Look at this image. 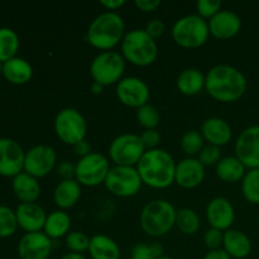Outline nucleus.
Here are the masks:
<instances>
[{
	"instance_id": "1a4fd4ad",
	"label": "nucleus",
	"mask_w": 259,
	"mask_h": 259,
	"mask_svg": "<svg viewBox=\"0 0 259 259\" xmlns=\"http://www.w3.org/2000/svg\"><path fill=\"white\" fill-rule=\"evenodd\" d=\"M144 152L141 137L131 133L118 136L109 147V156L115 166H137Z\"/></svg>"
},
{
	"instance_id": "423d86ee",
	"label": "nucleus",
	"mask_w": 259,
	"mask_h": 259,
	"mask_svg": "<svg viewBox=\"0 0 259 259\" xmlns=\"http://www.w3.org/2000/svg\"><path fill=\"white\" fill-rule=\"evenodd\" d=\"M209 24L199 14L181 17L172 27V37L184 48L201 47L209 38Z\"/></svg>"
},
{
	"instance_id": "f03ea898",
	"label": "nucleus",
	"mask_w": 259,
	"mask_h": 259,
	"mask_svg": "<svg viewBox=\"0 0 259 259\" xmlns=\"http://www.w3.org/2000/svg\"><path fill=\"white\" fill-rule=\"evenodd\" d=\"M136 168L142 182L152 189H166L175 182L176 163L174 157L164 149L146 151Z\"/></svg>"
},
{
	"instance_id": "dca6fc26",
	"label": "nucleus",
	"mask_w": 259,
	"mask_h": 259,
	"mask_svg": "<svg viewBox=\"0 0 259 259\" xmlns=\"http://www.w3.org/2000/svg\"><path fill=\"white\" fill-rule=\"evenodd\" d=\"M52 252V239L43 232L27 233L18 244L20 259H48Z\"/></svg>"
},
{
	"instance_id": "4468645a",
	"label": "nucleus",
	"mask_w": 259,
	"mask_h": 259,
	"mask_svg": "<svg viewBox=\"0 0 259 259\" xmlns=\"http://www.w3.org/2000/svg\"><path fill=\"white\" fill-rule=\"evenodd\" d=\"M235 156L245 168H259V125L248 126L235 142Z\"/></svg>"
},
{
	"instance_id": "72a5a7b5",
	"label": "nucleus",
	"mask_w": 259,
	"mask_h": 259,
	"mask_svg": "<svg viewBox=\"0 0 259 259\" xmlns=\"http://www.w3.org/2000/svg\"><path fill=\"white\" fill-rule=\"evenodd\" d=\"M137 120L144 129H156L161 120V115L156 106L146 104L137 109Z\"/></svg>"
},
{
	"instance_id": "79ce46f5",
	"label": "nucleus",
	"mask_w": 259,
	"mask_h": 259,
	"mask_svg": "<svg viewBox=\"0 0 259 259\" xmlns=\"http://www.w3.org/2000/svg\"><path fill=\"white\" fill-rule=\"evenodd\" d=\"M146 32L148 33L152 38H154V39H156V38L161 37V35L163 34L164 23L162 22L161 19H157V18H154V19L149 20V22L147 23Z\"/></svg>"
},
{
	"instance_id": "8fccbe9b",
	"label": "nucleus",
	"mask_w": 259,
	"mask_h": 259,
	"mask_svg": "<svg viewBox=\"0 0 259 259\" xmlns=\"http://www.w3.org/2000/svg\"><path fill=\"white\" fill-rule=\"evenodd\" d=\"M103 90H104V86L100 85V83L93 82V85H91V91H93L94 94H96V95L103 93Z\"/></svg>"
},
{
	"instance_id": "603ef678",
	"label": "nucleus",
	"mask_w": 259,
	"mask_h": 259,
	"mask_svg": "<svg viewBox=\"0 0 259 259\" xmlns=\"http://www.w3.org/2000/svg\"><path fill=\"white\" fill-rule=\"evenodd\" d=\"M3 73V62H0V75Z\"/></svg>"
},
{
	"instance_id": "c03bdc74",
	"label": "nucleus",
	"mask_w": 259,
	"mask_h": 259,
	"mask_svg": "<svg viewBox=\"0 0 259 259\" xmlns=\"http://www.w3.org/2000/svg\"><path fill=\"white\" fill-rule=\"evenodd\" d=\"M134 4H136V7L138 8L139 10H142V12L149 13L156 10L157 8L161 5V2H159V0H136Z\"/></svg>"
},
{
	"instance_id": "bb28decb",
	"label": "nucleus",
	"mask_w": 259,
	"mask_h": 259,
	"mask_svg": "<svg viewBox=\"0 0 259 259\" xmlns=\"http://www.w3.org/2000/svg\"><path fill=\"white\" fill-rule=\"evenodd\" d=\"M245 166L237 156L223 157L217 164V175L222 181L234 184L245 176Z\"/></svg>"
},
{
	"instance_id": "3c124183",
	"label": "nucleus",
	"mask_w": 259,
	"mask_h": 259,
	"mask_svg": "<svg viewBox=\"0 0 259 259\" xmlns=\"http://www.w3.org/2000/svg\"><path fill=\"white\" fill-rule=\"evenodd\" d=\"M158 259H174V258H171V257H167V255H162V257H159Z\"/></svg>"
},
{
	"instance_id": "e433bc0d",
	"label": "nucleus",
	"mask_w": 259,
	"mask_h": 259,
	"mask_svg": "<svg viewBox=\"0 0 259 259\" xmlns=\"http://www.w3.org/2000/svg\"><path fill=\"white\" fill-rule=\"evenodd\" d=\"M66 247L71 253L82 254L89 250L90 247V238L82 232H71L66 235Z\"/></svg>"
},
{
	"instance_id": "aec40b11",
	"label": "nucleus",
	"mask_w": 259,
	"mask_h": 259,
	"mask_svg": "<svg viewBox=\"0 0 259 259\" xmlns=\"http://www.w3.org/2000/svg\"><path fill=\"white\" fill-rule=\"evenodd\" d=\"M18 227L27 233H37L45 228L46 214L45 209L37 202H22L15 210Z\"/></svg>"
},
{
	"instance_id": "7c9ffc66",
	"label": "nucleus",
	"mask_w": 259,
	"mask_h": 259,
	"mask_svg": "<svg viewBox=\"0 0 259 259\" xmlns=\"http://www.w3.org/2000/svg\"><path fill=\"white\" fill-rule=\"evenodd\" d=\"M175 225L182 234L192 235L200 229V218L195 210L189 209V207H182L176 211Z\"/></svg>"
},
{
	"instance_id": "39448f33",
	"label": "nucleus",
	"mask_w": 259,
	"mask_h": 259,
	"mask_svg": "<svg viewBox=\"0 0 259 259\" xmlns=\"http://www.w3.org/2000/svg\"><path fill=\"white\" fill-rule=\"evenodd\" d=\"M121 53L125 60L136 66H149L158 56V47L146 29H132L121 40Z\"/></svg>"
},
{
	"instance_id": "c9c22d12",
	"label": "nucleus",
	"mask_w": 259,
	"mask_h": 259,
	"mask_svg": "<svg viewBox=\"0 0 259 259\" xmlns=\"http://www.w3.org/2000/svg\"><path fill=\"white\" fill-rule=\"evenodd\" d=\"M18 228L15 211L10 207L0 205V238H8L15 233Z\"/></svg>"
},
{
	"instance_id": "ea45409f",
	"label": "nucleus",
	"mask_w": 259,
	"mask_h": 259,
	"mask_svg": "<svg viewBox=\"0 0 259 259\" xmlns=\"http://www.w3.org/2000/svg\"><path fill=\"white\" fill-rule=\"evenodd\" d=\"M223 239H224V233L222 230L214 229V228H210L204 235L205 245L210 250L220 249V247L223 245Z\"/></svg>"
},
{
	"instance_id": "2eb2a0df",
	"label": "nucleus",
	"mask_w": 259,
	"mask_h": 259,
	"mask_svg": "<svg viewBox=\"0 0 259 259\" xmlns=\"http://www.w3.org/2000/svg\"><path fill=\"white\" fill-rule=\"evenodd\" d=\"M25 152L17 141L0 138V175L13 177L22 174L24 168Z\"/></svg>"
},
{
	"instance_id": "9d476101",
	"label": "nucleus",
	"mask_w": 259,
	"mask_h": 259,
	"mask_svg": "<svg viewBox=\"0 0 259 259\" xmlns=\"http://www.w3.org/2000/svg\"><path fill=\"white\" fill-rule=\"evenodd\" d=\"M104 184L115 196L131 197L138 194L143 182L136 167L114 166L109 169Z\"/></svg>"
},
{
	"instance_id": "a18cd8bd",
	"label": "nucleus",
	"mask_w": 259,
	"mask_h": 259,
	"mask_svg": "<svg viewBox=\"0 0 259 259\" xmlns=\"http://www.w3.org/2000/svg\"><path fill=\"white\" fill-rule=\"evenodd\" d=\"M73 148H75V153L77 154V156H80V158L86 157L88 154L91 153V146L86 139L85 141L80 142V143H77L76 146H73Z\"/></svg>"
},
{
	"instance_id": "c85d7f7f",
	"label": "nucleus",
	"mask_w": 259,
	"mask_h": 259,
	"mask_svg": "<svg viewBox=\"0 0 259 259\" xmlns=\"http://www.w3.org/2000/svg\"><path fill=\"white\" fill-rule=\"evenodd\" d=\"M71 228V218L63 210H56L47 215L46 219L43 233L51 239H57V238L65 237L68 234Z\"/></svg>"
},
{
	"instance_id": "f704fd0d",
	"label": "nucleus",
	"mask_w": 259,
	"mask_h": 259,
	"mask_svg": "<svg viewBox=\"0 0 259 259\" xmlns=\"http://www.w3.org/2000/svg\"><path fill=\"white\" fill-rule=\"evenodd\" d=\"M164 253V248L161 243L153 242L151 244L139 243L132 249V259H158Z\"/></svg>"
},
{
	"instance_id": "f3484780",
	"label": "nucleus",
	"mask_w": 259,
	"mask_h": 259,
	"mask_svg": "<svg viewBox=\"0 0 259 259\" xmlns=\"http://www.w3.org/2000/svg\"><path fill=\"white\" fill-rule=\"evenodd\" d=\"M209 32L219 39H229L235 37L242 29V19L237 13L229 9H222L219 13L210 18Z\"/></svg>"
},
{
	"instance_id": "5701e85b",
	"label": "nucleus",
	"mask_w": 259,
	"mask_h": 259,
	"mask_svg": "<svg viewBox=\"0 0 259 259\" xmlns=\"http://www.w3.org/2000/svg\"><path fill=\"white\" fill-rule=\"evenodd\" d=\"M81 197V185L75 179L62 180L53 191L55 204L65 211L66 209L73 207Z\"/></svg>"
},
{
	"instance_id": "6ab92c4d",
	"label": "nucleus",
	"mask_w": 259,
	"mask_h": 259,
	"mask_svg": "<svg viewBox=\"0 0 259 259\" xmlns=\"http://www.w3.org/2000/svg\"><path fill=\"white\" fill-rule=\"evenodd\" d=\"M205 177V166L195 157H187L176 164L175 182L182 189L197 187Z\"/></svg>"
},
{
	"instance_id": "473e14b6",
	"label": "nucleus",
	"mask_w": 259,
	"mask_h": 259,
	"mask_svg": "<svg viewBox=\"0 0 259 259\" xmlns=\"http://www.w3.org/2000/svg\"><path fill=\"white\" fill-rule=\"evenodd\" d=\"M204 137L200 132L190 131L185 133L181 138V148L187 156H199L201 149L204 148Z\"/></svg>"
},
{
	"instance_id": "37998d69",
	"label": "nucleus",
	"mask_w": 259,
	"mask_h": 259,
	"mask_svg": "<svg viewBox=\"0 0 259 259\" xmlns=\"http://www.w3.org/2000/svg\"><path fill=\"white\" fill-rule=\"evenodd\" d=\"M57 172L63 180L75 179L76 164H73L72 162H68V161L61 162L57 167Z\"/></svg>"
},
{
	"instance_id": "c756f323",
	"label": "nucleus",
	"mask_w": 259,
	"mask_h": 259,
	"mask_svg": "<svg viewBox=\"0 0 259 259\" xmlns=\"http://www.w3.org/2000/svg\"><path fill=\"white\" fill-rule=\"evenodd\" d=\"M19 50V37L12 28H0V62H7L17 57Z\"/></svg>"
},
{
	"instance_id": "2f4dec72",
	"label": "nucleus",
	"mask_w": 259,
	"mask_h": 259,
	"mask_svg": "<svg viewBox=\"0 0 259 259\" xmlns=\"http://www.w3.org/2000/svg\"><path fill=\"white\" fill-rule=\"evenodd\" d=\"M242 192L250 204H259V168L249 169L242 180Z\"/></svg>"
},
{
	"instance_id": "412c9836",
	"label": "nucleus",
	"mask_w": 259,
	"mask_h": 259,
	"mask_svg": "<svg viewBox=\"0 0 259 259\" xmlns=\"http://www.w3.org/2000/svg\"><path fill=\"white\" fill-rule=\"evenodd\" d=\"M201 134L209 144L223 147L232 139V128L224 119L211 116L202 123Z\"/></svg>"
},
{
	"instance_id": "4be33fe9",
	"label": "nucleus",
	"mask_w": 259,
	"mask_h": 259,
	"mask_svg": "<svg viewBox=\"0 0 259 259\" xmlns=\"http://www.w3.org/2000/svg\"><path fill=\"white\" fill-rule=\"evenodd\" d=\"M223 249L235 259H243L248 257L252 250V243L245 233L237 229H229L224 232L223 239Z\"/></svg>"
},
{
	"instance_id": "58836bf2",
	"label": "nucleus",
	"mask_w": 259,
	"mask_h": 259,
	"mask_svg": "<svg viewBox=\"0 0 259 259\" xmlns=\"http://www.w3.org/2000/svg\"><path fill=\"white\" fill-rule=\"evenodd\" d=\"M197 14L201 18H210L214 17L217 13L222 10V2L220 0H199L196 3Z\"/></svg>"
},
{
	"instance_id": "f8f14e48",
	"label": "nucleus",
	"mask_w": 259,
	"mask_h": 259,
	"mask_svg": "<svg viewBox=\"0 0 259 259\" xmlns=\"http://www.w3.org/2000/svg\"><path fill=\"white\" fill-rule=\"evenodd\" d=\"M57 154L52 147L47 144H38L25 152L23 171L35 179L45 177L55 168Z\"/></svg>"
},
{
	"instance_id": "a19ab883",
	"label": "nucleus",
	"mask_w": 259,
	"mask_h": 259,
	"mask_svg": "<svg viewBox=\"0 0 259 259\" xmlns=\"http://www.w3.org/2000/svg\"><path fill=\"white\" fill-rule=\"evenodd\" d=\"M139 137H141L142 142H143L146 151L156 149L158 144L161 143V134H159L157 129H144V132Z\"/></svg>"
},
{
	"instance_id": "a211bd4d",
	"label": "nucleus",
	"mask_w": 259,
	"mask_h": 259,
	"mask_svg": "<svg viewBox=\"0 0 259 259\" xmlns=\"http://www.w3.org/2000/svg\"><path fill=\"white\" fill-rule=\"evenodd\" d=\"M206 218L210 227L222 232H227L234 223V206L225 197H215L207 204Z\"/></svg>"
},
{
	"instance_id": "20e7f679",
	"label": "nucleus",
	"mask_w": 259,
	"mask_h": 259,
	"mask_svg": "<svg viewBox=\"0 0 259 259\" xmlns=\"http://www.w3.org/2000/svg\"><path fill=\"white\" fill-rule=\"evenodd\" d=\"M176 211L174 205L167 200H153L142 209L141 228L151 237H162L167 234L176 222Z\"/></svg>"
},
{
	"instance_id": "ddd939ff",
	"label": "nucleus",
	"mask_w": 259,
	"mask_h": 259,
	"mask_svg": "<svg viewBox=\"0 0 259 259\" xmlns=\"http://www.w3.org/2000/svg\"><path fill=\"white\" fill-rule=\"evenodd\" d=\"M116 96L124 105L139 109L148 104L151 91L142 78L129 76L116 83Z\"/></svg>"
},
{
	"instance_id": "49530a36",
	"label": "nucleus",
	"mask_w": 259,
	"mask_h": 259,
	"mask_svg": "<svg viewBox=\"0 0 259 259\" xmlns=\"http://www.w3.org/2000/svg\"><path fill=\"white\" fill-rule=\"evenodd\" d=\"M100 4L104 8L109 10V12H114V10L119 9L125 4V0H101Z\"/></svg>"
},
{
	"instance_id": "9b49d317",
	"label": "nucleus",
	"mask_w": 259,
	"mask_h": 259,
	"mask_svg": "<svg viewBox=\"0 0 259 259\" xmlns=\"http://www.w3.org/2000/svg\"><path fill=\"white\" fill-rule=\"evenodd\" d=\"M110 168L111 167L105 156L91 152L86 157L80 158V161L76 163L75 180L83 186L95 187L105 182Z\"/></svg>"
},
{
	"instance_id": "a878e982",
	"label": "nucleus",
	"mask_w": 259,
	"mask_h": 259,
	"mask_svg": "<svg viewBox=\"0 0 259 259\" xmlns=\"http://www.w3.org/2000/svg\"><path fill=\"white\" fill-rule=\"evenodd\" d=\"M91 259H120V248L114 239L104 234L90 238L89 247Z\"/></svg>"
},
{
	"instance_id": "0eeeda50",
	"label": "nucleus",
	"mask_w": 259,
	"mask_h": 259,
	"mask_svg": "<svg viewBox=\"0 0 259 259\" xmlns=\"http://www.w3.org/2000/svg\"><path fill=\"white\" fill-rule=\"evenodd\" d=\"M125 70L124 57L114 51H104L100 52L93 60L90 65V73L94 82L103 86L118 83L123 77Z\"/></svg>"
},
{
	"instance_id": "6e6552de",
	"label": "nucleus",
	"mask_w": 259,
	"mask_h": 259,
	"mask_svg": "<svg viewBox=\"0 0 259 259\" xmlns=\"http://www.w3.org/2000/svg\"><path fill=\"white\" fill-rule=\"evenodd\" d=\"M55 132L61 142L76 146L85 141L88 124L82 114L73 108L62 109L55 118Z\"/></svg>"
},
{
	"instance_id": "09e8293b",
	"label": "nucleus",
	"mask_w": 259,
	"mask_h": 259,
	"mask_svg": "<svg viewBox=\"0 0 259 259\" xmlns=\"http://www.w3.org/2000/svg\"><path fill=\"white\" fill-rule=\"evenodd\" d=\"M61 259H88L83 254H78V253H67L63 255Z\"/></svg>"
},
{
	"instance_id": "cd10ccee",
	"label": "nucleus",
	"mask_w": 259,
	"mask_h": 259,
	"mask_svg": "<svg viewBox=\"0 0 259 259\" xmlns=\"http://www.w3.org/2000/svg\"><path fill=\"white\" fill-rule=\"evenodd\" d=\"M206 76L197 68H186L177 77V89L187 96L197 95L205 88Z\"/></svg>"
},
{
	"instance_id": "b1692460",
	"label": "nucleus",
	"mask_w": 259,
	"mask_h": 259,
	"mask_svg": "<svg viewBox=\"0 0 259 259\" xmlns=\"http://www.w3.org/2000/svg\"><path fill=\"white\" fill-rule=\"evenodd\" d=\"M13 191L22 202H35L40 196V185L38 179L22 172L13 179Z\"/></svg>"
},
{
	"instance_id": "393cba45",
	"label": "nucleus",
	"mask_w": 259,
	"mask_h": 259,
	"mask_svg": "<svg viewBox=\"0 0 259 259\" xmlns=\"http://www.w3.org/2000/svg\"><path fill=\"white\" fill-rule=\"evenodd\" d=\"M3 75L10 83L24 85L32 78L33 68L24 58L14 57L3 63Z\"/></svg>"
},
{
	"instance_id": "4c0bfd02",
	"label": "nucleus",
	"mask_w": 259,
	"mask_h": 259,
	"mask_svg": "<svg viewBox=\"0 0 259 259\" xmlns=\"http://www.w3.org/2000/svg\"><path fill=\"white\" fill-rule=\"evenodd\" d=\"M222 151H220V147L212 146V144H207L204 146V148L201 149V152L199 153V159L204 166H217L218 162L222 159Z\"/></svg>"
},
{
	"instance_id": "f257e3e1",
	"label": "nucleus",
	"mask_w": 259,
	"mask_h": 259,
	"mask_svg": "<svg viewBox=\"0 0 259 259\" xmlns=\"http://www.w3.org/2000/svg\"><path fill=\"white\" fill-rule=\"evenodd\" d=\"M205 89L215 100L233 103L247 91V78L233 66L217 65L206 73Z\"/></svg>"
},
{
	"instance_id": "de8ad7c7",
	"label": "nucleus",
	"mask_w": 259,
	"mask_h": 259,
	"mask_svg": "<svg viewBox=\"0 0 259 259\" xmlns=\"http://www.w3.org/2000/svg\"><path fill=\"white\" fill-rule=\"evenodd\" d=\"M204 259H232V257L224 249L220 248L217 250H209V253H206Z\"/></svg>"
},
{
	"instance_id": "7ed1b4c3",
	"label": "nucleus",
	"mask_w": 259,
	"mask_h": 259,
	"mask_svg": "<svg viewBox=\"0 0 259 259\" xmlns=\"http://www.w3.org/2000/svg\"><path fill=\"white\" fill-rule=\"evenodd\" d=\"M125 30L124 20L118 13L104 12L89 25L86 39L93 47L101 51H110L123 40Z\"/></svg>"
}]
</instances>
